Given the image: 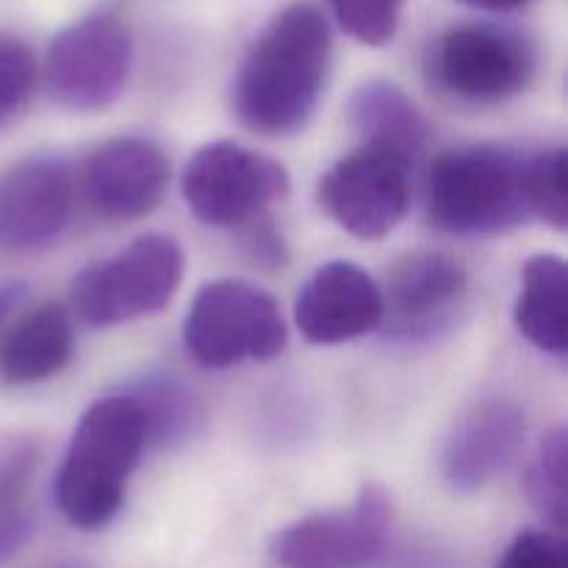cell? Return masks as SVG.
<instances>
[{
	"label": "cell",
	"instance_id": "cell-9",
	"mask_svg": "<svg viewBox=\"0 0 568 568\" xmlns=\"http://www.w3.org/2000/svg\"><path fill=\"white\" fill-rule=\"evenodd\" d=\"M392 497L381 486H364L344 510L311 514L272 538L277 568H364L381 558L392 532Z\"/></svg>",
	"mask_w": 568,
	"mask_h": 568
},
{
	"label": "cell",
	"instance_id": "cell-14",
	"mask_svg": "<svg viewBox=\"0 0 568 568\" xmlns=\"http://www.w3.org/2000/svg\"><path fill=\"white\" fill-rule=\"evenodd\" d=\"M170 183L166 153L144 136H116L100 144L81 170V194L105 220H139L161 203Z\"/></svg>",
	"mask_w": 568,
	"mask_h": 568
},
{
	"label": "cell",
	"instance_id": "cell-24",
	"mask_svg": "<svg viewBox=\"0 0 568 568\" xmlns=\"http://www.w3.org/2000/svg\"><path fill=\"white\" fill-rule=\"evenodd\" d=\"M497 568H568V547L555 530H525L510 541Z\"/></svg>",
	"mask_w": 568,
	"mask_h": 568
},
{
	"label": "cell",
	"instance_id": "cell-18",
	"mask_svg": "<svg viewBox=\"0 0 568 568\" xmlns=\"http://www.w3.org/2000/svg\"><path fill=\"white\" fill-rule=\"evenodd\" d=\"M566 286V261L555 253L532 255L521 270L514 320L521 336L541 353L566 355L568 349Z\"/></svg>",
	"mask_w": 568,
	"mask_h": 568
},
{
	"label": "cell",
	"instance_id": "cell-11",
	"mask_svg": "<svg viewBox=\"0 0 568 568\" xmlns=\"http://www.w3.org/2000/svg\"><path fill=\"white\" fill-rule=\"evenodd\" d=\"M383 294V333L397 344L433 342L458 322L469 277L442 250H416L392 266Z\"/></svg>",
	"mask_w": 568,
	"mask_h": 568
},
{
	"label": "cell",
	"instance_id": "cell-17",
	"mask_svg": "<svg viewBox=\"0 0 568 568\" xmlns=\"http://www.w3.org/2000/svg\"><path fill=\"white\" fill-rule=\"evenodd\" d=\"M347 122L369 148L403 155L419 164L427 150L430 125L419 105L392 81H364L347 100Z\"/></svg>",
	"mask_w": 568,
	"mask_h": 568
},
{
	"label": "cell",
	"instance_id": "cell-19",
	"mask_svg": "<svg viewBox=\"0 0 568 568\" xmlns=\"http://www.w3.org/2000/svg\"><path fill=\"white\" fill-rule=\"evenodd\" d=\"M120 394H125L142 414L148 447H178L197 436L203 425L197 394L166 372H148L125 383Z\"/></svg>",
	"mask_w": 568,
	"mask_h": 568
},
{
	"label": "cell",
	"instance_id": "cell-10",
	"mask_svg": "<svg viewBox=\"0 0 568 568\" xmlns=\"http://www.w3.org/2000/svg\"><path fill=\"white\" fill-rule=\"evenodd\" d=\"M414 170L403 155L361 144L322 175L320 203L353 236L383 239L408 214Z\"/></svg>",
	"mask_w": 568,
	"mask_h": 568
},
{
	"label": "cell",
	"instance_id": "cell-2",
	"mask_svg": "<svg viewBox=\"0 0 568 568\" xmlns=\"http://www.w3.org/2000/svg\"><path fill=\"white\" fill-rule=\"evenodd\" d=\"M148 449L144 422L125 394L89 405L55 475V505L78 530H100L120 514L128 480Z\"/></svg>",
	"mask_w": 568,
	"mask_h": 568
},
{
	"label": "cell",
	"instance_id": "cell-20",
	"mask_svg": "<svg viewBox=\"0 0 568 568\" xmlns=\"http://www.w3.org/2000/svg\"><path fill=\"white\" fill-rule=\"evenodd\" d=\"M568 433L566 427H555L541 438L538 449L527 464L525 488L532 508L544 516L555 532L566 527L568 516Z\"/></svg>",
	"mask_w": 568,
	"mask_h": 568
},
{
	"label": "cell",
	"instance_id": "cell-22",
	"mask_svg": "<svg viewBox=\"0 0 568 568\" xmlns=\"http://www.w3.org/2000/svg\"><path fill=\"white\" fill-rule=\"evenodd\" d=\"M39 64L33 50L14 33L0 31V125L26 109L37 89Z\"/></svg>",
	"mask_w": 568,
	"mask_h": 568
},
{
	"label": "cell",
	"instance_id": "cell-13",
	"mask_svg": "<svg viewBox=\"0 0 568 568\" xmlns=\"http://www.w3.org/2000/svg\"><path fill=\"white\" fill-rule=\"evenodd\" d=\"M525 410L514 399L494 397L471 405L444 438L438 475L455 494L491 486L525 447Z\"/></svg>",
	"mask_w": 568,
	"mask_h": 568
},
{
	"label": "cell",
	"instance_id": "cell-25",
	"mask_svg": "<svg viewBox=\"0 0 568 568\" xmlns=\"http://www.w3.org/2000/svg\"><path fill=\"white\" fill-rule=\"evenodd\" d=\"M31 538V519L20 505L0 503V566L14 558Z\"/></svg>",
	"mask_w": 568,
	"mask_h": 568
},
{
	"label": "cell",
	"instance_id": "cell-23",
	"mask_svg": "<svg viewBox=\"0 0 568 568\" xmlns=\"http://www.w3.org/2000/svg\"><path fill=\"white\" fill-rule=\"evenodd\" d=\"M338 26L361 44L381 48L394 39L405 0H327Z\"/></svg>",
	"mask_w": 568,
	"mask_h": 568
},
{
	"label": "cell",
	"instance_id": "cell-7",
	"mask_svg": "<svg viewBox=\"0 0 568 568\" xmlns=\"http://www.w3.org/2000/svg\"><path fill=\"white\" fill-rule=\"evenodd\" d=\"M183 200L200 222L250 227L288 194L281 161L239 142H211L189 159L181 178Z\"/></svg>",
	"mask_w": 568,
	"mask_h": 568
},
{
	"label": "cell",
	"instance_id": "cell-12",
	"mask_svg": "<svg viewBox=\"0 0 568 568\" xmlns=\"http://www.w3.org/2000/svg\"><path fill=\"white\" fill-rule=\"evenodd\" d=\"M75 181L59 155H28L0 178V247L33 253L64 233Z\"/></svg>",
	"mask_w": 568,
	"mask_h": 568
},
{
	"label": "cell",
	"instance_id": "cell-5",
	"mask_svg": "<svg viewBox=\"0 0 568 568\" xmlns=\"http://www.w3.org/2000/svg\"><path fill=\"white\" fill-rule=\"evenodd\" d=\"M286 320L264 288L236 277L211 281L194 294L183 322V344L200 366L227 369L244 361H272L286 347Z\"/></svg>",
	"mask_w": 568,
	"mask_h": 568
},
{
	"label": "cell",
	"instance_id": "cell-28",
	"mask_svg": "<svg viewBox=\"0 0 568 568\" xmlns=\"http://www.w3.org/2000/svg\"><path fill=\"white\" fill-rule=\"evenodd\" d=\"M59 568H83V566H72V564H67V566H59Z\"/></svg>",
	"mask_w": 568,
	"mask_h": 568
},
{
	"label": "cell",
	"instance_id": "cell-8",
	"mask_svg": "<svg viewBox=\"0 0 568 568\" xmlns=\"http://www.w3.org/2000/svg\"><path fill=\"white\" fill-rule=\"evenodd\" d=\"M131 61L125 22L111 11H92L53 37L44 55V89L64 109L103 111L125 92Z\"/></svg>",
	"mask_w": 568,
	"mask_h": 568
},
{
	"label": "cell",
	"instance_id": "cell-4",
	"mask_svg": "<svg viewBox=\"0 0 568 568\" xmlns=\"http://www.w3.org/2000/svg\"><path fill=\"white\" fill-rule=\"evenodd\" d=\"M186 258L172 236L148 233L120 253L83 266L70 286V303L87 325L109 327L159 314L175 297Z\"/></svg>",
	"mask_w": 568,
	"mask_h": 568
},
{
	"label": "cell",
	"instance_id": "cell-15",
	"mask_svg": "<svg viewBox=\"0 0 568 568\" xmlns=\"http://www.w3.org/2000/svg\"><path fill=\"white\" fill-rule=\"evenodd\" d=\"M294 322L311 344L353 342L381 327V286L353 261H327L297 294Z\"/></svg>",
	"mask_w": 568,
	"mask_h": 568
},
{
	"label": "cell",
	"instance_id": "cell-1",
	"mask_svg": "<svg viewBox=\"0 0 568 568\" xmlns=\"http://www.w3.org/2000/svg\"><path fill=\"white\" fill-rule=\"evenodd\" d=\"M333 67L325 14L311 3L286 6L258 33L233 81L239 120L266 136L303 131L314 116Z\"/></svg>",
	"mask_w": 568,
	"mask_h": 568
},
{
	"label": "cell",
	"instance_id": "cell-6",
	"mask_svg": "<svg viewBox=\"0 0 568 568\" xmlns=\"http://www.w3.org/2000/svg\"><path fill=\"white\" fill-rule=\"evenodd\" d=\"M538 70L527 33L494 22H464L438 37L430 75L438 89L466 103H499L525 92Z\"/></svg>",
	"mask_w": 568,
	"mask_h": 568
},
{
	"label": "cell",
	"instance_id": "cell-16",
	"mask_svg": "<svg viewBox=\"0 0 568 568\" xmlns=\"http://www.w3.org/2000/svg\"><path fill=\"white\" fill-rule=\"evenodd\" d=\"M75 331L64 305L39 303L20 311L0 333V383L31 386L59 375L72 358Z\"/></svg>",
	"mask_w": 568,
	"mask_h": 568
},
{
	"label": "cell",
	"instance_id": "cell-26",
	"mask_svg": "<svg viewBox=\"0 0 568 568\" xmlns=\"http://www.w3.org/2000/svg\"><path fill=\"white\" fill-rule=\"evenodd\" d=\"M28 300V286L22 281L0 283V333L22 311Z\"/></svg>",
	"mask_w": 568,
	"mask_h": 568
},
{
	"label": "cell",
	"instance_id": "cell-21",
	"mask_svg": "<svg viewBox=\"0 0 568 568\" xmlns=\"http://www.w3.org/2000/svg\"><path fill=\"white\" fill-rule=\"evenodd\" d=\"M527 203L530 214L566 231L568 225V159L564 148L541 150L527 161Z\"/></svg>",
	"mask_w": 568,
	"mask_h": 568
},
{
	"label": "cell",
	"instance_id": "cell-27",
	"mask_svg": "<svg viewBox=\"0 0 568 568\" xmlns=\"http://www.w3.org/2000/svg\"><path fill=\"white\" fill-rule=\"evenodd\" d=\"M458 3L471 6V9H483V11H514L527 6L530 0H458Z\"/></svg>",
	"mask_w": 568,
	"mask_h": 568
},
{
	"label": "cell",
	"instance_id": "cell-3",
	"mask_svg": "<svg viewBox=\"0 0 568 568\" xmlns=\"http://www.w3.org/2000/svg\"><path fill=\"white\" fill-rule=\"evenodd\" d=\"M530 155L505 144H469L438 155L427 172V216L453 236H488L530 220Z\"/></svg>",
	"mask_w": 568,
	"mask_h": 568
}]
</instances>
